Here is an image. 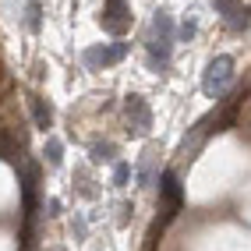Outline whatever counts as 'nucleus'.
<instances>
[{
    "label": "nucleus",
    "instance_id": "1",
    "mask_svg": "<svg viewBox=\"0 0 251 251\" xmlns=\"http://www.w3.org/2000/svg\"><path fill=\"white\" fill-rule=\"evenodd\" d=\"M170 50H174V18L166 11H156L152 32H149V60H152V68H166Z\"/></svg>",
    "mask_w": 251,
    "mask_h": 251
},
{
    "label": "nucleus",
    "instance_id": "2",
    "mask_svg": "<svg viewBox=\"0 0 251 251\" xmlns=\"http://www.w3.org/2000/svg\"><path fill=\"white\" fill-rule=\"evenodd\" d=\"M233 81V57H216V60H209V68H205V75H202V92L205 96H220L226 85Z\"/></svg>",
    "mask_w": 251,
    "mask_h": 251
},
{
    "label": "nucleus",
    "instance_id": "3",
    "mask_svg": "<svg viewBox=\"0 0 251 251\" xmlns=\"http://www.w3.org/2000/svg\"><path fill=\"white\" fill-rule=\"evenodd\" d=\"M124 113H127V131L131 135H145V131L152 127V110H149V103L142 96H127Z\"/></svg>",
    "mask_w": 251,
    "mask_h": 251
},
{
    "label": "nucleus",
    "instance_id": "4",
    "mask_svg": "<svg viewBox=\"0 0 251 251\" xmlns=\"http://www.w3.org/2000/svg\"><path fill=\"white\" fill-rule=\"evenodd\" d=\"M99 22H103V28L113 32V36H124L127 25H131L127 0H106V7H103V14H99Z\"/></svg>",
    "mask_w": 251,
    "mask_h": 251
},
{
    "label": "nucleus",
    "instance_id": "5",
    "mask_svg": "<svg viewBox=\"0 0 251 251\" xmlns=\"http://www.w3.org/2000/svg\"><path fill=\"white\" fill-rule=\"evenodd\" d=\"M127 53V43H113V46H89L85 50V68L99 71V68H110Z\"/></svg>",
    "mask_w": 251,
    "mask_h": 251
},
{
    "label": "nucleus",
    "instance_id": "6",
    "mask_svg": "<svg viewBox=\"0 0 251 251\" xmlns=\"http://www.w3.org/2000/svg\"><path fill=\"white\" fill-rule=\"evenodd\" d=\"M159 195H163V202H166V220H170V216H177V209H180V180H177L174 170L163 174V180H159Z\"/></svg>",
    "mask_w": 251,
    "mask_h": 251
},
{
    "label": "nucleus",
    "instance_id": "7",
    "mask_svg": "<svg viewBox=\"0 0 251 251\" xmlns=\"http://www.w3.org/2000/svg\"><path fill=\"white\" fill-rule=\"evenodd\" d=\"M28 103H32V113H36V127H50V124H53V110H50L46 106V99L43 96H28Z\"/></svg>",
    "mask_w": 251,
    "mask_h": 251
},
{
    "label": "nucleus",
    "instance_id": "8",
    "mask_svg": "<svg viewBox=\"0 0 251 251\" xmlns=\"http://www.w3.org/2000/svg\"><path fill=\"white\" fill-rule=\"evenodd\" d=\"M152 163H156V152L149 149L142 156V170H138V188H149V180H152Z\"/></svg>",
    "mask_w": 251,
    "mask_h": 251
},
{
    "label": "nucleus",
    "instance_id": "9",
    "mask_svg": "<svg viewBox=\"0 0 251 251\" xmlns=\"http://www.w3.org/2000/svg\"><path fill=\"white\" fill-rule=\"evenodd\" d=\"M226 22H230L233 32H248V11H244V7H233V11L226 14Z\"/></svg>",
    "mask_w": 251,
    "mask_h": 251
},
{
    "label": "nucleus",
    "instance_id": "10",
    "mask_svg": "<svg viewBox=\"0 0 251 251\" xmlns=\"http://www.w3.org/2000/svg\"><path fill=\"white\" fill-rule=\"evenodd\" d=\"M60 159H64V145H60L57 138H50V142H46V163H50V166H60Z\"/></svg>",
    "mask_w": 251,
    "mask_h": 251
},
{
    "label": "nucleus",
    "instance_id": "11",
    "mask_svg": "<svg viewBox=\"0 0 251 251\" xmlns=\"http://www.w3.org/2000/svg\"><path fill=\"white\" fill-rule=\"evenodd\" d=\"M113 152H117V149H113L110 142H103V145H92V163H110V159H113Z\"/></svg>",
    "mask_w": 251,
    "mask_h": 251
},
{
    "label": "nucleus",
    "instance_id": "12",
    "mask_svg": "<svg viewBox=\"0 0 251 251\" xmlns=\"http://www.w3.org/2000/svg\"><path fill=\"white\" fill-rule=\"evenodd\" d=\"M127 177H131V166H127V163H117V166H113V184H117V188H124Z\"/></svg>",
    "mask_w": 251,
    "mask_h": 251
},
{
    "label": "nucleus",
    "instance_id": "13",
    "mask_svg": "<svg viewBox=\"0 0 251 251\" xmlns=\"http://www.w3.org/2000/svg\"><path fill=\"white\" fill-rule=\"evenodd\" d=\"M39 11H43V7H39V0H32V4H28V28H32V32L39 28Z\"/></svg>",
    "mask_w": 251,
    "mask_h": 251
},
{
    "label": "nucleus",
    "instance_id": "14",
    "mask_svg": "<svg viewBox=\"0 0 251 251\" xmlns=\"http://www.w3.org/2000/svg\"><path fill=\"white\" fill-rule=\"evenodd\" d=\"M233 7H237V0H216V11L220 14H230Z\"/></svg>",
    "mask_w": 251,
    "mask_h": 251
},
{
    "label": "nucleus",
    "instance_id": "15",
    "mask_svg": "<svg viewBox=\"0 0 251 251\" xmlns=\"http://www.w3.org/2000/svg\"><path fill=\"white\" fill-rule=\"evenodd\" d=\"M177 36H180V39H191V36H195V22H184Z\"/></svg>",
    "mask_w": 251,
    "mask_h": 251
}]
</instances>
